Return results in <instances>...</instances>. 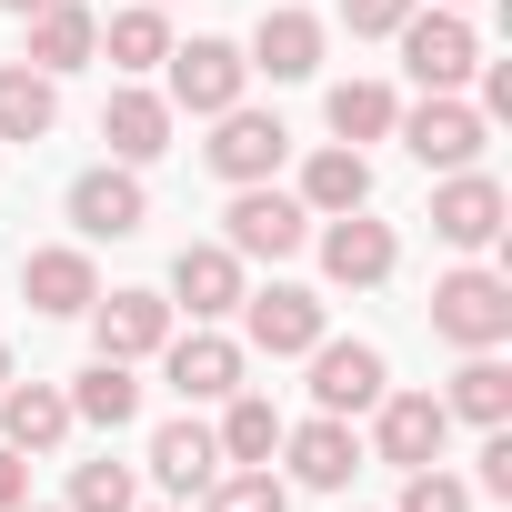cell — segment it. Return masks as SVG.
Masks as SVG:
<instances>
[{"label":"cell","mask_w":512,"mask_h":512,"mask_svg":"<svg viewBox=\"0 0 512 512\" xmlns=\"http://www.w3.org/2000/svg\"><path fill=\"white\" fill-rule=\"evenodd\" d=\"M161 11H171V0H161Z\"/></svg>","instance_id":"cell-40"},{"label":"cell","mask_w":512,"mask_h":512,"mask_svg":"<svg viewBox=\"0 0 512 512\" xmlns=\"http://www.w3.org/2000/svg\"><path fill=\"white\" fill-rule=\"evenodd\" d=\"M241 312H251V342H262V352H312L322 342V292H302V282L241 292Z\"/></svg>","instance_id":"cell-13"},{"label":"cell","mask_w":512,"mask_h":512,"mask_svg":"<svg viewBox=\"0 0 512 512\" xmlns=\"http://www.w3.org/2000/svg\"><path fill=\"white\" fill-rule=\"evenodd\" d=\"M402 141H412L422 171H472V161H482V111L452 101V91H432V101L402 121Z\"/></svg>","instance_id":"cell-5"},{"label":"cell","mask_w":512,"mask_h":512,"mask_svg":"<svg viewBox=\"0 0 512 512\" xmlns=\"http://www.w3.org/2000/svg\"><path fill=\"white\" fill-rule=\"evenodd\" d=\"M282 151H292V131H282L272 111H241V101H231L221 131H211V171H221V181H272Z\"/></svg>","instance_id":"cell-8"},{"label":"cell","mask_w":512,"mask_h":512,"mask_svg":"<svg viewBox=\"0 0 512 512\" xmlns=\"http://www.w3.org/2000/svg\"><path fill=\"white\" fill-rule=\"evenodd\" d=\"M432 231H442L452 251H482V241L502 231V181H492V171H452V181L432 191Z\"/></svg>","instance_id":"cell-11"},{"label":"cell","mask_w":512,"mask_h":512,"mask_svg":"<svg viewBox=\"0 0 512 512\" xmlns=\"http://www.w3.org/2000/svg\"><path fill=\"white\" fill-rule=\"evenodd\" d=\"M171 292L191 302V322H221V312H241V251H231V241H181Z\"/></svg>","instance_id":"cell-10"},{"label":"cell","mask_w":512,"mask_h":512,"mask_svg":"<svg viewBox=\"0 0 512 512\" xmlns=\"http://www.w3.org/2000/svg\"><path fill=\"white\" fill-rule=\"evenodd\" d=\"M392 121H402V101H392L382 81H342V91H332V131H342V141H382Z\"/></svg>","instance_id":"cell-29"},{"label":"cell","mask_w":512,"mask_h":512,"mask_svg":"<svg viewBox=\"0 0 512 512\" xmlns=\"http://www.w3.org/2000/svg\"><path fill=\"white\" fill-rule=\"evenodd\" d=\"M131 412H141V382H131V362H111V352H101V362L71 382V422H101V432H121Z\"/></svg>","instance_id":"cell-25"},{"label":"cell","mask_w":512,"mask_h":512,"mask_svg":"<svg viewBox=\"0 0 512 512\" xmlns=\"http://www.w3.org/2000/svg\"><path fill=\"white\" fill-rule=\"evenodd\" d=\"M51 121H61V91H51V71H31V61H0V141H51Z\"/></svg>","instance_id":"cell-22"},{"label":"cell","mask_w":512,"mask_h":512,"mask_svg":"<svg viewBox=\"0 0 512 512\" xmlns=\"http://www.w3.org/2000/svg\"><path fill=\"white\" fill-rule=\"evenodd\" d=\"M312 402L322 412H372L382 402V352L372 342H312Z\"/></svg>","instance_id":"cell-12"},{"label":"cell","mask_w":512,"mask_h":512,"mask_svg":"<svg viewBox=\"0 0 512 512\" xmlns=\"http://www.w3.org/2000/svg\"><path fill=\"white\" fill-rule=\"evenodd\" d=\"M91 322H101V352L111 362H141V352L171 342V302L161 292H111V302H91Z\"/></svg>","instance_id":"cell-16"},{"label":"cell","mask_w":512,"mask_h":512,"mask_svg":"<svg viewBox=\"0 0 512 512\" xmlns=\"http://www.w3.org/2000/svg\"><path fill=\"white\" fill-rule=\"evenodd\" d=\"M422 11V0H342V21H352V41H392L402 21Z\"/></svg>","instance_id":"cell-33"},{"label":"cell","mask_w":512,"mask_h":512,"mask_svg":"<svg viewBox=\"0 0 512 512\" xmlns=\"http://www.w3.org/2000/svg\"><path fill=\"white\" fill-rule=\"evenodd\" d=\"M392 262H402V241H392V221H362V211H332V231H322V272H332L342 292H372V282H392Z\"/></svg>","instance_id":"cell-6"},{"label":"cell","mask_w":512,"mask_h":512,"mask_svg":"<svg viewBox=\"0 0 512 512\" xmlns=\"http://www.w3.org/2000/svg\"><path fill=\"white\" fill-rule=\"evenodd\" d=\"M101 51H111L121 71H151V61H171V21H161V0H141V11H121V21L101 31Z\"/></svg>","instance_id":"cell-28"},{"label":"cell","mask_w":512,"mask_h":512,"mask_svg":"<svg viewBox=\"0 0 512 512\" xmlns=\"http://www.w3.org/2000/svg\"><path fill=\"white\" fill-rule=\"evenodd\" d=\"M0 382H11V342H0Z\"/></svg>","instance_id":"cell-37"},{"label":"cell","mask_w":512,"mask_h":512,"mask_svg":"<svg viewBox=\"0 0 512 512\" xmlns=\"http://www.w3.org/2000/svg\"><path fill=\"white\" fill-rule=\"evenodd\" d=\"M101 141H111L121 161H161V151H171V101H161V91H111Z\"/></svg>","instance_id":"cell-20"},{"label":"cell","mask_w":512,"mask_h":512,"mask_svg":"<svg viewBox=\"0 0 512 512\" xmlns=\"http://www.w3.org/2000/svg\"><path fill=\"white\" fill-rule=\"evenodd\" d=\"M221 221H231L221 241L241 251V262H292V251L312 241V211H302V201H282V191H262V181H241V201H231Z\"/></svg>","instance_id":"cell-3"},{"label":"cell","mask_w":512,"mask_h":512,"mask_svg":"<svg viewBox=\"0 0 512 512\" xmlns=\"http://www.w3.org/2000/svg\"><path fill=\"white\" fill-rule=\"evenodd\" d=\"M362 201H372V161H362L352 141H342V151H312V171H302V211L332 221V211H362Z\"/></svg>","instance_id":"cell-24"},{"label":"cell","mask_w":512,"mask_h":512,"mask_svg":"<svg viewBox=\"0 0 512 512\" xmlns=\"http://www.w3.org/2000/svg\"><path fill=\"white\" fill-rule=\"evenodd\" d=\"M282 452H292V482H312V492H342V482L362 472V442H352V422H342V412H322V422L282 432Z\"/></svg>","instance_id":"cell-14"},{"label":"cell","mask_w":512,"mask_h":512,"mask_svg":"<svg viewBox=\"0 0 512 512\" xmlns=\"http://www.w3.org/2000/svg\"><path fill=\"white\" fill-rule=\"evenodd\" d=\"M482 492H512V432L492 422V442H482Z\"/></svg>","instance_id":"cell-34"},{"label":"cell","mask_w":512,"mask_h":512,"mask_svg":"<svg viewBox=\"0 0 512 512\" xmlns=\"http://www.w3.org/2000/svg\"><path fill=\"white\" fill-rule=\"evenodd\" d=\"M402 512H472V492H462L442 462H422V472L402 482Z\"/></svg>","instance_id":"cell-32"},{"label":"cell","mask_w":512,"mask_h":512,"mask_svg":"<svg viewBox=\"0 0 512 512\" xmlns=\"http://www.w3.org/2000/svg\"><path fill=\"white\" fill-rule=\"evenodd\" d=\"M211 512H292V492L272 482V462H241V472H211Z\"/></svg>","instance_id":"cell-30"},{"label":"cell","mask_w":512,"mask_h":512,"mask_svg":"<svg viewBox=\"0 0 512 512\" xmlns=\"http://www.w3.org/2000/svg\"><path fill=\"white\" fill-rule=\"evenodd\" d=\"M432 332L462 342V352H502V342H512V282H492V272L432 282Z\"/></svg>","instance_id":"cell-1"},{"label":"cell","mask_w":512,"mask_h":512,"mask_svg":"<svg viewBox=\"0 0 512 512\" xmlns=\"http://www.w3.org/2000/svg\"><path fill=\"white\" fill-rule=\"evenodd\" d=\"M161 352H171V392H181V402H231V392H241V342L191 332V342H161Z\"/></svg>","instance_id":"cell-17"},{"label":"cell","mask_w":512,"mask_h":512,"mask_svg":"<svg viewBox=\"0 0 512 512\" xmlns=\"http://www.w3.org/2000/svg\"><path fill=\"white\" fill-rule=\"evenodd\" d=\"M21 292L41 302V312H91L101 302V272H91V251H71V241H51V251H31V262H21Z\"/></svg>","instance_id":"cell-15"},{"label":"cell","mask_w":512,"mask_h":512,"mask_svg":"<svg viewBox=\"0 0 512 512\" xmlns=\"http://www.w3.org/2000/svg\"><path fill=\"white\" fill-rule=\"evenodd\" d=\"M392 41H402V71H412L422 91H462V81L482 71V41H472L462 11H412Z\"/></svg>","instance_id":"cell-2"},{"label":"cell","mask_w":512,"mask_h":512,"mask_svg":"<svg viewBox=\"0 0 512 512\" xmlns=\"http://www.w3.org/2000/svg\"><path fill=\"white\" fill-rule=\"evenodd\" d=\"M432 11H462V0H432Z\"/></svg>","instance_id":"cell-38"},{"label":"cell","mask_w":512,"mask_h":512,"mask_svg":"<svg viewBox=\"0 0 512 512\" xmlns=\"http://www.w3.org/2000/svg\"><path fill=\"white\" fill-rule=\"evenodd\" d=\"M211 472H221V442L201 422H161L151 432V482L161 492H211Z\"/></svg>","instance_id":"cell-21"},{"label":"cell","mask_w":512,"mask_h":512,"mask_svg":"<svg viewBox=\"0 0 512 512\" xmlns=\"http://www.w3.org/2000/svg\"><path fill=\"white\" fill-rule=\"evenodd\" d=\"M71 512H131V462H81L71 472Z\"/></svg>","instance_id":"cell-31"},{"label":"cell","mask_w":512,"mask_h":512,"mask_svg":"<svg viewBox=\"0 0 512 512\" xmlns=\"http://www.w3.org/2000/svg\"><path fill=\"white\" fill-rule=\"evenodd\" d=\"M11 11H21V21H31V11H51V0H11Z\"/></svg>","instance_id":"cell-36"},{"label":"cell","mask_w":512,"mask_h":512,"mask_svg":"<svg viewBox=\"0 0 512 512\" xmlns=\"http://www.w3.org/2000/svg\"><path fill=\"white\" fill-rule=\"evenodd\" d=\"M0 432H11V452H51L71 432V392L51 382H0Z\"/></svg>","instance_id":"cell-19"},{"label":"cell","mask_w":512,"mask_h":512,"mask_svg":"<svg viewBox=\"0 0 512 512\" xmlns=\"http://www.w3.org/2000/svg\"><path fill=\"white\" fill-rule=\"evenodd\" d=\"M11 512H41V502H11Z\"/></svg>","instance_id":"cell-39"},{"label":"cell","mask_w":512,"mask_h":512,"mask_svg":"<svg viewBox=\"0 0 512 512\" xmlns=\"http://www.w3.org/2000/svg\"><path fill=\"white\" fill-rule=\"evenodd\" d=\"M372 412H382V422H372V452H382V462H402V472L442 462V442H452V412H442L432 392H382Z\"/></svg>","instance_id":"cell-4"},{"label":"cell","mask_w":512,"mask_h":512,"mask_svg":"<svg viewBox=\"0 0 512 512\" xmlns=\"http://www.w3.org/2000/svg\"><path fill=\"white\" fill-rule=\"evenodd\" d=\"M71 221H81L91 241H131V231L151 221V191L131 181V161H121V171H81V181H71Z\"/></svg>","instance_id":"cell-9"},{"label":"cell","mask_w":512,"mask_h":512,"mask_svg":"<svg viewBox=\"0 0 512 512\" xmlns=\"http://www.w3.org/2000/svg\"><path fill=\"white\" fill-rule=\"evenodd\" d=\"M272 452H282V412L251 402V392H231V412H221V462H272Z\"/></svg>","instance_id":"cell-27"},{"label":"cell","mask_w":512,"mask_h":512,"mask_svg":"<svg viewBox=\"0 0 512 512\" xmlns=\"http://www.w3.org/2000/svg\"><path fill=\"white\" fill-rule=\"evenodd\" d=\"M91 51H101V21L81 11V0H51V11H31V61H41L51 81H61V71H81Z\"/></svg>","instance_id":"cell-23"},{"label":"cell","mask_w":512,"mask_h":512,"mask_svg":"<svg viewBox=\"0 0 512 512\" xmlns=\"http://www.w3.org/2000/svg\"><path fill=\"white\" fill-rule=\"evenodd\" d=\"M251 71L312 81V71H322V21H312V11H262V31H251Z\"/></svg>","instance_id":"cell-18"},{"label":"cell","mask_w":512,"mask_h":512,"mask_svg":"<svg viewBox=\"0 0 512 512\" xmlns=\"http://www.w3.org/2000/svg\"><path fill=\"white\" fill-rule=\"evenodd\" d=\"M442 412H452V422H482V432H492V422H512V372H502L492 352H472V362L452 372Z\"/></svg>","instance_id":"cell-26"},{"label":"cell","mask_w":512,"mask_h":512,"mask_svg":"<svg viewBox=\"0 0 512 512\" xmlns=\"http://www.w3.org/2000/svg\"><path fill=\"white\" fill-rule=\"evenodd\" d=\"M241 81H251V61H241L231 41H191V51H171V101L201 111V121H221V111L241 101Z\"/></svg>","instance_id":"cell-7"},{"label":"cell","mask_w":512,"mask_h":512,"mask_svg":"<svg viewBox=\"0 0 512 512\" xmlns=\"http://www.w3.org/2000/svg\"><path fill=\"white\" fill-rule=\"evenodd\" d=\"M21 492H31V472H21V452H11V442H0V512H11Z\"/></svg>","instance_id":"cell-35"}]
</instances>
